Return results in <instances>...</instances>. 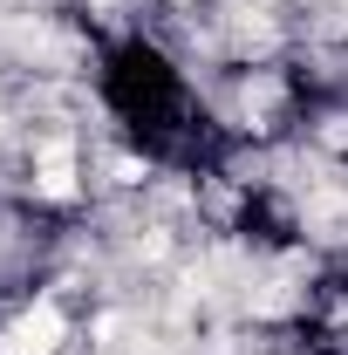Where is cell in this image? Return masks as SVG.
<instances>
[{
  "instance_id": "obj_1",
  "label": "cell",
  "mask_w": 348,
  "mask_h": 355,
  "mask_svg": "<svg viewBox=\"0 0 348 355\" xmlns=\"http://www.w3.org/2000/svg\"><path fill=\"white\" fill-rule=\"evenodd\" d=\"M62 335H69L62 308H55V301H42V308L14 314V321L0 328V355H55V349H62Z\"/></svg>"
},
{
  "instance_id": "obj_2",
  "label": "cell",
  "mask_w": 348,
  "mask_h": 355,
  "mask_svg": "<svg viewBox=\"0 0 348 355\" xmlns=\"http://www.w3.org/2000/svg\"><path fill=\"white\" fill-rule=\"evenodd\" d=\"M42 191L48 198H69L76 191V144L69 137H48L42 144Z\"/></svg>"
}]
</instances>
